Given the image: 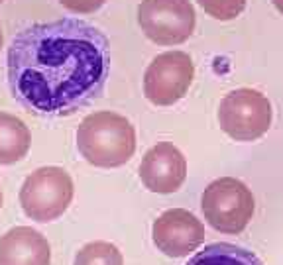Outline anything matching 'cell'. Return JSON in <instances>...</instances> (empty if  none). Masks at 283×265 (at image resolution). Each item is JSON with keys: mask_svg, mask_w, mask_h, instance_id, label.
<instances>
[{"mask_svg": "<svg viewBox=\"0 0 283 265\" xmlns=\"http://www.w3.org/2000/svg\"><path fill=\"white\" fill-rule=\"evenodd\" d=\"M12 96L40 116H65L91 104L110 73V45L79 18L32 24L6 51Z\"/></svg>", "mask_w": 283, "mask_h": 265, "instance_id": "obj_1", "label": "cell"}, {"mask_svg": "<svg viewBox=\"0 0 283 265\" xmlns=\"http://www.w3.org/2000/svg\"><path fill=\"white\" fill-rule=\"evenodd\" d=\"M75 138L81 157L100 169L122 167L136 152V130L132 122L112 110L85 116Z\"/></svg>", "mask_w": 283, "mask_h": 265, "instance_id": "obj_2", "label": "cell"}, {"mask_svg": "<svg viewBox=\"0 0 283 265\" xmlns=\"http://www.w3.org/2000/svg\"><path fill=\"white\" fill-rule=\"evenodd\" d=\"M75 185L71 175L57 165L36 169L20 187V206L28 218L53 222L61 218L73 202Z\"/></svg>", "mask_w": 283, "mask_h": 265, "instance_id": "obj_3", "label": "cell"}, {"mask_svg": "<svg viewBox=\"0 0 283 265\" xmlns=\"http://www.w3.org/2000/svg\"><path fill=\"white\" fill-rule=\"evenodd\" d=\"M201 208L205 220L216 232L240 234L250 224L256 200L246 183L234 177L214 179L201 197Z\"/></svg>", "mask_w": 283, "mask_h": 265, "instance_id": "obj_4", "label": "cell"}, {"mask_svg": "<svg viewBox=\"0 0 283 265\" xmlns=\"http://www.w3.org/2000/svg\"><path fill=\"white\" fill-rule=\"evenodd\" d=\"M220 130L236 142H254L271 128L273 110L269 98L256 88L230 90L218 106Z\"/></svg>", "mask_w": 283, "mask_h": 265, "instance_id": "obj_5", "label": "cell"}, {"mask_svg": "<svg viewBox=\"0 0 283 265\" xmlns=\"http://www.w3.org/2000/svg\"><path fill=\"white\" fill-rule=\"evenodd\" d=\"M138 26L150 42L173 47L185 44L193 36L197 12L191 0H142Z\"/></svg>", "mask_w": 283, "mask_h": 265, "instance_id": "obj_6", "label": "cell"}, {"mask_svg": "<svg viewBox=\"0 0 283 265\" xmlns=\"http://www.w3.org/2000/svg\"><path fill=\"white\" fill-rule=\"evenodd\" d=\"M195 77L191 55L179 49L156 55L144 73V94L156 106H173L185 98Z\"/></svg>", "mask_w": 283, "mask_h": 265, "instance_id": "obj_7", "label": "cell"}, {"mask_svg": "<svg viewBox=\"0 0 283 265\" xmlns=\"http://www.w3.org/2000/svg\"><path fill=\"white\" fill-rule=\"evenodd\" d=\"M152 238L167 257H185L205 242V224L185 208H169L156 218Z\"/></svg>", "mask_w": 283, "mask_h": 265, "instance_id": "obj_8", "label": "cell"}, {"mask_svg": "<svg viewBox=\"0 0 283 265\" xmlns=\"http://www.w3.org/2000/svg\"><path fill=\"white\" fill-rule=\"evenodd\" d=\"M140 181L158 195H171L181 189L187 179V159L169 142H160L150 148L140 163Z\"/></svg>", "mask_w": 283, "mask_h": 265, "instance_id": "obj_9", "label": "cell"}, {"mask_svg": "<svg viewBox=\"0 0 283 265\" xmlns=\"http://www.w3.org/2000/svg\"><path fill=\"white\" fill-rule=\"evenodd\" d=\"M49 263H51V247L42 232L30 226H16L0 238V265Z\"/></svg>", "mask_w": 283, "mask_h": 265, "instance_id": "obj_10", "label": "cell"}, {"mask_svg": "<svg viewBox=\"0 0 283 265\" xmlns=\"http://www.w3.org/2000/svg\"><path fill=\"white\" fill-rule=\"evenodd\" d=\"M32 134L22 120L0 110V165H14L30 152Z\"/></svg>", "mask_w": 283, "mask_h": 265, "instance_id": "obj_11", "label": "cell"}, {"mask_svg": "<svg viewBox=\"0 0 283 265\" xmlns=\"http://www.w3.org/2000/svg\"><path fill=\"white\" fill-rule=\"evenodd\" d=\"M187 265H263L254 251L240 247L236 243L216 242L205 245L203 251H197Z\"/></svg>", "mask_w": 283, "mask_h": 265, "instance_id": "obj_12", "label": "cell"}, {"mask_svg": "<svg viewBox=\"0 0 283 265\" xmlns=\"http://www.w3.org/2000/svg\"><path fill=\"white\" fill-rule=\"evenodd\" d=\"M73 265H124V257L114 243L98 240L85 243L77 251Z\"/></svg>", "mask_w": 283, "mask_h": 265, "instance_id": "obj_13", "label": "cell"}, {"mask_svg": "<svg viewBox=\"0 0 283 265\" xmlns=\"http://www.w3.org/2000/svg\"><path fill=\"white\" fill-rule=\"evenodd\" d=\"M197 4L211 18L220 20V22L234 20L246 8V0H197Z\"/></svg>", "mask_w": 283, "mask_h": 265, "instance_id": "obj_14", "label": "cell"}, {"mask_svg": "<svg viewBox=\"0 0 283 265\" xmlns=\"http://www.w3.org/2000/svg\"><path fill=\"white\" fill-rule=\"evenodd\" d=\"M59 4L69 10L71 14L77 16H85V14H94L96 10H100L106 0H59Z\"/></svg>", "mask_w": 283, "mask_h": 265, "instance_id": "obj_15", "label": "cell"}, {"mask_svg": "<svg viewBox=\"0 0 283 265\" xmlns=\"http://www.w3.org/2000/svg\"><path fill=\"white\" fill-rule=\"evenodd\" d=\"M271 4L275 6V10H277L279 14H283V0H271Z\"/></svg>", "mask_w": 283, "mask_h": 265, "instance_id": "obj_16", "label": "cell"}, {"mask_svg": "<svg viewBox=\"0 0 283 265\" xmlns=\"http://www.w3.org/2000/svg\"><path fill=\"white\" fill-rule=\"evenodd\" d=\"M2 47H4V36H2V28H0V51H2Z\"/></svg>", "mask_w": 283, "mask_h": 265, "instance_id": "obj_17", "label": "cell"}, {"mask_svg": "<svg viewBox=\"0 0 283 265\" xmlns=\"http://www.w3.org/2000/svg\"><path fill=\"white\" fill-rule=\"evenodd\" d=\"M2 200L4 199H2V189H0V208H2Z\"/></svg>", "mask_w": 283, "mask_h": 265, "instance_id": "obj_18", "label": "cell"}, {"mask_svg": "<svg viewBox=\"0 0 283 265\" xmlns=\"http://www.w3.org/2000/svg\"><path fill=\"white\" fill-rule=\"evenodd\" d=\"M2 2H4V0H0V4H2Z\"/></svg>", "mask_w": 283, "mask_h": 265, "instance_id": "obj_19", "label": "cell"}]
</instances>
